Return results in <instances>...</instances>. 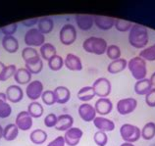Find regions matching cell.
Wrapping results in <instances>:
<instances>
[{
    "label": "cell",
    "mask_w": 155,
    "mask_h": 146,
    "mask_svg": "<svg viewBox=\"0 0 155 146\" xmlns=\"http://www.w3.org/2000/svg\"><path fill=\"white\" fill-rule=\"evenodd\" d=\"M91 86L95 92V95L98 96L99 98H107V96L110 95L112 90L111 82L106 78L97 79Z\"/></svg>",
    "instance_id": "cell-7"
},
{
    "label": "cell",
    "mask_w": 155,
    "mask_h": 146,
    "mask_svg": "<svg viewBox=\"0 0 155 146\" xmlns=\"http://www.w3.org/2000/svg\"><path fill=\"white\" fill-rule=\"evenodd\" d=\"M47 132L43 131L41 128H36L35 131H32L30 135V140L34 144L36 145H41L47 140Z\"/></svg>",
    "instance_id": "cell-28"
},
{
    "label": "cell",
    "mask_w": 155,
    "mask_h": 146,
    "mask_svg": "<svg viewBox=\"0 0 155 146\" xmlns=\"http://www.w3.org/2000/svg\"><path fill=\"white\" fill-rule=\"evenodd\" d=\"M40 98H41L42 102L45 105H47V106H51V105L56 103L54 91L53 90H44Z\"/></svg>",
    "instance_id": "cell-40"
},
{
    "label": "cell",
    "mask_w": 155,
    "mask_h": 146,
    "mask_svg": "<svg viewBox=\"0 0 155 146\" xmlns=\"http://www.w3.org/2000/svg\"><path fill=\"white\" fill-rule=\"evenodd\" d=\"M77 96H78V99L83 101L84 103H88V101L92 100L96 95H95V92L93 90L92 86H87L81 87L80 90L78 91Z\"/></svg>",
    "instance_id": "cell-27"
},
{
    "label": "cell",
    "mask_w": 155,
    "mask_h": 146,
    "mask_svg": "<svg viewBox=\"0 0 155 146\" xmlns=\"http://www.w3.org/2000/svg\"><path fill=\"white\" fill-rule=\"evenodd\" d=\"M53 91H54L56 103L58 104H66L71 98V91L66 86H57Z\"/></svg>",
    "instance_id": "cell-20"
},
{
    "label": "cell",
    "mask_w": 155,
    "mask_h": 146,
    "mask_svg": "<svg viewBox=\"0 0 155 146\" xmlns=\"http://www.w3.org/2000/svg\"><path fill=\"white\" fill-rule=\"evenodd\" d=\"M5 94L7 100L12 103H18L24 98V91L20 86H10L6 88Z\"/></svg>",
    "instance_id": "cell-16"
},
{
    "label": "cell",
    "mask_w": 155,
    "mask_h": 146,
    "mask_svg": "<svg viewBox=\"0 0 155 146\" xmlns=\"http://www.w3.org/2000/svg\"><path fill=\"white\" fill-rule=\"evenodd\" d=\"M64 66L68 70L80 72L83 70V63L79 56H77L74 53H68L64 59Z\"/></svg>",
    "instance_id": "cell-14"
},
{
    "label": "cell",
    "mask_w": 155,
    "mask_h": 146,
    "mask_svg": "<svg viewBox=\"0 0 155 146\" xmlns=\"http://www.w3.org/2000/svg\"><path fill=\"white\" fill-rule=\"evenodd\" d=\"M78 32L76 27L72 24H66L64 25L59 31V39L64 45H72L76 41Z\"/></svg>",
    "instance_id": "cell-6"
},
{
    "label": "cell",
    "mask_w": 155,
    "mask_h": 146,
    "mask_svg": "<svg viewBox=\"0 0 155 146\" xmlns=\"http://www.w3.org/2000/svg\"><path fill=\"white\" fill-rule=\"evenodd\" d=\"M4 68H5V65H4V63L0 62V74H1V72H2V70H3Z\"/></svg>",
    "instance_id": "cell-48"
},
{
    "label": "cell",
    "mask_w": 155,
    "mask_h": 146,
    "mask_svg": "<svg viewBox=\"0 0 155 146\" xmlns=\"http://www.w3.org/2000/svg\"><path fill=\"white\" fill-rule=\"evenodd\" d=\"M32 119L34 118L28 114V111H21L16 117L15 124L20 131H27L28 129H31L32 127V124H34Z\"/></svg>",
    "instance_id": "cell-12"
},
{
    "label": "cell",
    "mask_w": 155,
    "mask_h": 146,
    "mask_svg": "<svg viewBox=\"0 0 155 146\" xmlns=\"http://www.w3.org/2000/svg\"><path fill=\"white\" fill-rule=\"evenodd\" d=\"M133 25L134 24L132 22L127 21V20H122V19H115V23H114L115 29L120 32L130 31Z\"/></svg>",
    "instance_id": "cell-36"
},
{
    "label": "cell",
    "mask_w": 155,
    "mask_h": 146,
    "mask_svg": "<svg viewBox=\"0 0 155 146\" xmlns=\"http://www.w3.org/2000/svg\"><path fill=\"white\" fill-rule=\"evenodd\" d=\"M65 145H66V143H65L64 136L62 135L57 136L56 138H54L47 144V146H65Z\"/></svg>",
    "instance_id": "cell-45"
},
{
    "label": "cell",
    "mask_w": 155,
    "mask_h": 146,
    "mask_svg": "<svg viewBox=\"0 0 155 146\" xmlns=\"http://www.w3.org/2000/svg\"><path fill=\"white\" fill-rule=\"evenodd\" d=\"M17 28H18L17 23H12L5 27H2L1 31L3 32L4 36H12L17 31Z\"/></svg>",
    "instance_id": "cell-42"
},
{
    "label": "cell",
    "mask_w": 155,
    "mask_h": 146,
    "mask_svg": "<svg viewBox=\"0 0 155 146\" xmlns=\"http://www.w3.org/2000/svg\"><path fill=\"white\" fill-rule=\"evenodd\" d=\"M149 41L148 31L144 26L134 24L129 31V43L137 49H144Z\"/></svg>",
    "instance_id": "cell-1"
},
{
    "label": "cell",
    "mask_w": 155,
    "mask_h": 146,
    "mask_svg": "<svg viewBox=\"0 0 155 146\" xmlns=\"http://www.w3.org/2000/svg\"><path fill=\"white\" fill-rule=\"evenodd\" d=\"M93 140L97 146H106L108 143V135L104 131H97L93 135Z\"/></svg>",
    "instance_id": "cell-39"
},
{
    "label": "cell",
    "mask_w": 155,
    "mask_h": 146,
    "mask_svg": "<svg viewBox=\"0 0 155 146\" xmlns=\"http://www.w3.org/2000/svg\"><path fill=\"white\" fill-rule=\"evenodd\" d=\"M78 113H79V116L84 122H87V123H91L93 122V120L96 118V111L94 109V106H92L91 104L89 103H83L79 106L78 109Z\"/></svg>",
    "instance_id": "cell-11"
},
{
    "label": "cell",
    "mask_w": 155,
    "mask_h": 146,
    "mask_svg": "<svg viewBox=\"0 0 155 146\" xmlns=\"http://www.w3.org/2000/svg\"><path fill=\"white\" fill-rule=\"evenodd\" d=\"M24 41L28 47L42 46L45 43V35L40 32L38 28H31L28 30L24 36Z\"/></svg>",
    "instance_id": "cell-5"
},
{
    "label": "cell",
    "mask_w": 155,
    "mask_h": 146,
    "mask_svg": "<svg viewBox=\"0 0 155 146\" xmlns=\"http://www.w3.org/2000/svg\"><path fill=\"white\" fill-rule=\"evenodd\" d=\"M56 52H57L56 47L53 45L52 43H49V42H45L42 46H40V49H39L40 57L46 61L51 59L53 56H55L57 54Z\"/></svg>",
    "instance_id": "cell-30"
},
{
    "label": "cell",
    "mask_w": 155,
    "mask_h": 146,
    "mask_svg": "<svg viewBox=\"0 0 155 146\" xmlns=\"http://www.w3.org/2000/svg\"><path fill=\"white\" fill-rule=\"evenodd\" d=\"M31 76L32 75L26 68H20L17 69V71L15 73L14 79L20 86H25V84H28L31 82Z\"/></svg>",
    "instance_id": "cell-22"
},
{
    "label": "cell",
    "mask_w": 155,
    "mask_h": 146,
    "mask_svg": "<svg viewBox=\"0 0 155 146\" xmlns=\"http://www.w3.org/2000/svg\"><path fill=\"white\" fill-rule=\"evenodd\" d=\"M83 135H84V131L80 128L72 127L67 131H65L64 135L65 143L68 146H77L80 143Z\"/></svg>",
    "instance_id": "cell-10"
},
{
    "label": "cell",
    "mask_w": 155,
    "mask_h": 146,
    "mask_svg": "<svg viewBox=\"0 0 155 146\" xmlns=\"http://www.w3.org/2000/svg\"><path fill=\"white\" fill-rule=\"evenodd\" d=\"M7 97L4 92H0V118L5 119L10 117L12 113V108L10 104L7 102Z\"/></svg>",
    "instance_id": "cell-31"
},
{
    "label": "cell",
    "mask_w": 155,
    "mask_h": 146,
    "mask_svg": "<svg viewBox=\"0 0 155 146\" xmlns=\"http://www.w3.org/2000/svg\"><path fill=\"white\" fill-rule=\"evenodd\" d=\"M74 125V118L69 114H61L58 116L57 124L55 128L59 131H67L69 128H71Z\"/></svg>",
    "instance_id": "cell-18"
},
{
    "label": "cell",
    "mask_w": 155,
    "mask_h": 146,
    "mask_svg": "<svg viewBox=\"0 0 155 146\" xmlns=\"http://www.w3.org/2000/svg\"><path fill=\"white\" fill-rule=\"evenodd\" d=\"M38 18H34V19H28V20H24V21L22 22V24L25 27H28V28H30V27H32V26H35V24L38 25Z\"/></svg>",
    "instance_id": "cell-46"
},
{
    "label": "cell",
    "mask_w": 155,
    "mask_h": 146,
    "mask_svg": "<svg viewBox=\"0 0 155 146\" xmlns=\"http://www.w3.org/2000/svg\"><path fill=\"white\" fill-rule=\"evenodd\" d=\"M57 119H58V116H56L54 113H50V114L46 115V117L44 118V125L47 128H55L57 124Z\"/></svg>",
    "instance_id": "cell-43"
},
{
    "label": "cell",
    "mask_w": 155,
    "mask_h": 146,
    "mask_svg": "<svg viewBox=\"0 0 155 146\" xmlns=\"http://www.w3.org/2000/svg\"><path fill=\"white\" fill-rule=\"evenodd\" d=\"M138 56L145 61H148V62L155 61V43L152 44L151 46L145 47L144 49H142L140 52V55Z\"/></svg>",
    "instance_id": "cell-34"
},
{
    "label": "cell",
    "mask_w": 155,
    "mask_h": 146,
    "mask_svg": "<svg viewBox=\"0 0 155 146\" xmlns=\"http://www.w3.org/2000/svg\"><path fill=\"white\" fill-rule=\"evenodd\" d=\"M96 114L100 116H107L113 110V103L109 98H99L94 104Z\"/></svg>",
    "instance_id": "cell-15"
},
{
    "label": "cell",
    "mask_w": 155,
    "mask_h": 146,
    "mask_svg": "<svg viewBox=\"0 0 155 146\" xmlns=\"http://www.w3.org/2000/svg\"><path fill=\"white\" fill-rule=\"evenodd\" d=\"M145 103L147 106L151 108L155 107V87H153L151 90L145 95Z\"/></svg>",
    "instance_id": "cell-44"
},
{
    "label": "cell",
    "mask_w": 155,
    "mask_h": 146,
    "mask_svg": "<svg viewBox=\"0 0 155 146\" xmlns=\"http://www.w3.org/2000/svg\"><path fill=\"white\" fill-rule=\"evenodd\" d=\"M115 19L107 16H94V25L101 31H109L114 28Z\"/></svg>",
    "instance_id": "cell-19"
},
{
    "label": "cell",
    "mask_w": 155,
    "mask_h": 146,
    "mask_svg": "<svg viewBox=\"0 0 155 146\" xmlns=\"http://www.w3.org/2000/svg\"><path fill=\"white\" fill-rule=\"evenodd\" d=\"M54 29V22L49 17H43L38 20V30L42 34H48Z\"/></svg>",
    "instance_id": "cell-26"
},
{
    "label": "cell",
    "mask_w": 155,
    "mask_h": 146,
    "mask_svg": "<svg viewBox=\"0 0 155 146\" xmlns=\"http://www.w3.org/2000/svg\"><path fill=\"white\" fill-rule=\"evenodd\" d=\"M22 58L24 59L26 64H32L39 61L40 54H38V50L34 47H25L22 51Z\"/></svg>",
    "instance_id": "cell-21"
},
{
    "label": "cell",
    "mask_w": 155,
    "mask_h": 146,
    "mask_svg": "<svg viewBox=\"0 0 155 146\" xmlns=\"http://www.w3.org/2000/svg\"><path fill=\"white\" fill-rule=\"evenodd\" d=\"M25 68L31 73V75H38V74H39V73L42 71V69H43V62H42V60L40 59L39 61H38V62H35V63L26 64Z\"/></svg>",
    "instance_id": "cell-41"
},
{
    "label": "cell",
    "mask_w": 155,
    "mask_h": 146,
    "mask_svg": "<svg viewBox=\"0 0 155 146\" xmlns=\"http://www.w3.org/2000/svg\"><path fill=\"white\" fill-rule=\"evenodd\" d=\"M127 67H128V61L124 58H120L110 62L107 66V71L109 74L115 75L123 72Z\"/></svg>",
    "instance_id": "cell-23"
},
{
    "label": "cell",
    "mask_w": 155,
    "mask_h": 146,
    "mask_svg": "<svg viewBox=\"0 0 155 146\" xmlns=\"http://www.w3.org/2000/svg\"><path fill=\"white\" fill-rule=\"evenodd\" d=\"M108 47L107 41L98 36H89L83 42V48L85 52L94 55H103Z\"/></svg>",
    "instance_id": "cell-2"
},
{
    "label": "cell",
    "mask_w": 155,
    "mask_h": 146,
    "mask_svg": "<svg viewBox=\"0 0 155 146\" xmlns=\"http://www.w3.org/2000/svg\"><path fill=\"white\" fill-rule=\"evenodd\" d=\"M19 131L16 124H8L3 128V138L6 141H13L18 137Z\"/></svg>",
    "instance_id": "cell-29"
},
{
    "label": "cell",
    "mask_w": 155,
    "mask_h": 146,
    "mask_svg": "<svg viewBox=\"0 0 155 146\" xmlns=\"http://www.w3.org/2000/svg\"><path fill=\"white\" fill-rule=\"evenodd\" d=\"M153 88L151 83H150V79L145 78L143 79L140 80H137L136 84H134V92L137 93V95H146L147 93Z\"/></svg>",
    "instance_id": "cell-25"
},
{
    "label": "cell",
    "mask_w": 155,
    "mask_h": 146,
    "mask_svg": "<svg viewBox=\"0 0 155 146\" xmlns=\"http://www.w3.org/2000/svg\"><path fill=\"white\" fill-rule=\"evenodd\" d=\"M93 125L94 127L98 129V131H104V132H109V131H113L115 129V123L110 120L107 119L105 117H96L94 120H93Z\"/></svg>",
    "instance_id": "cell-17"
},
{
    "label": "cell",
    "mask_w": 155,
    "mask_h": 146,
    "mask_svg": "<svg viewBox=\"0 0 155 146\" xmlns=\"http://www.w3.org/2000/svg\"><path fill=\"white\" fill-rule=\"evenodd\" d=\"M47 62H48V67H49V69L52 71H59L64 66V59L58 54L53 56V57L48 60Z\"/></svg>",
    "instance_id": "cell-35"
},
{
    "label": "cell",
    "mask_w": 155,
    "mask_h": 146,
    "mask_svg": "<svg viewBox=\"0 0 155 146\" xmlns=\"http://www.w3.org/2000/svg\"><path fill=\"white\" fill-rule=\"evenodd\" d=\"M16 71H17V67L13 64L5 66L0 74V82H5V80L9 79L11 76H14Z\"/></svg>",
    "instance_id": "cell-37"
},
{
    "label": "cell",
    "mask_w": 155,
    "mask_h": 146,
    "mask_svg": "<svg viewBox=\"0 0 155 146\" xmlns=\"http://www.w3.org/2000/svg\"><path fill=\"white\" fill-rule=\"evenodd\" d=\"M137 107V101L133 97L120 99L117 102V112L122 116L129 115L133 113Z\"/></svg>",
    "instance_id": "cell-8"
},
{
    "label": "cell",
    "mask_w": 155,
    "mask_h": 146,
    "mask_svg": "<svg viewBox=\"0 0 155 146\" xmlns=\"http://www.w3.org/2000/svg\"><path fill=\"white\" fill-rule=\"evenodd\" d=\"M27 111L32 118H40L44 113V108L41 103L38 102V101H32L28 104Z\"/></svg>",
    "instance_id": "cell-32"
},
{
    "label": "cell",
    "mask_w": 155,
    "mask_h": 146,
    "mask_svg": "<svg viewBox=\"0 0 155 146\" xmlns=\"http://www.w3.org/2000/svg\"><path fill=\"white\" fill-rule=\"evenodd\" d=\"M2 46L4 50L8 53H16L19 49V41L14 35L12 36H4L2 38Z\"/></svg>",
    "instance_id": "cell-24"
},
{
    "label": "cell",
    "mask_w": 155,
    "mask_h": 146,
    "mask_svg": "<svg viewBox=\"0 0 155 146\" xmlns=\"http://www.w3.org/2000/svg\"><path fill=\"white\" fill-rule=\"evenodd\" d=\"M43 84L40 80H31L26 87V94L28 99L35 101L40 98L43 93Z\"/></svg>",
    "instance_id": "cell-9"
},
{
    "label": "cell",
    "mask_w": 155,
    "mask_h": 146,
    "mask_svg": "<svg viewBox=\"0 0 155 146\" xmlns=\"http://www.w3.org/2000/svg\"><path fill=\"white\" fill-rule=\"evenodd\" d=\"M149 79H150V83H151V84H152V86L155 87V72L151 75V76L149 78Z\"/></svg>",
    "instance_id": "cell-47"
},
{
    "label": "cell",
    "mask_w": 155,
    "mask_h": 146,
    "mask_svg": "<svg viewBox=\"0 0 155 146\" xmlns=\"http://www.w3.org/2000/svg\"><path fill=\"white\" fill-rule=\"evenodd\" d=\"M78 28L81 31H87L92 29L94 25V16L89 14H79L75 17Z\"/></svg>",
    "instance_id": "cell-13"
},
{
    "label": "cell",
    "mask_w": 155,
    "mask_h": 146,
    "mask_svg": "<svg viewBox=\"0 0 155 146\" xmlns=\"http://www.w3.org/2000/svg\"><path fill=\"white\" fill-rule=\"evenodd\" d=\"M3 137V128H2V125H0V139H1Z\"/></svg>",
    "instance_id": "cell-50"
},
{
    "label": "cell",
    "mask_w": 155,
    "mask_h": 146,
    "mask_svg": "<svg viewBox=\"0 0 155 146\" xmlns=\"http://www.w3.org/2000/svg\"><path fill=\"white\" fill-rule=\"evenodd\" d=\"M106 55L110 60H117L121 58V49L120 47L116 45V44H112V45H108L107 49H106Z\"/></svg>",
    "instance_id": "cell-38"
},
{
    "label": "cell",
    "mask_w": 155,
    "mask_h": 146,
    "mask_svg": "<svg viewBox=\"0 0 155 146\" xmlns=\"http://www.w3.org/2000/svg\"><path fill=\"white\" fill-rule=\"evenodd\" d=\"M128 69L132 74L133 78L137 80H140L146 78L147 75V65L146 61L140 56L134 57L128 61Z\"/></svg>",
    "instance_id": "cell-3"
},
{
    "label": "cell",
    "mask_w": 155,
    "mask_h": 146,
    "mask_svg": "<svg viewBox=\"0 0 155 146\" xmlns=\"http://www.w3.org/2000/svg\"><path fill=\"white\" fill-rule=\"evenodd\" d=\"M155 136V123L148 122L141 129V137L144 140H151Z\"/></svg>",
    "instance_id": "cell-33"
},
{
    "label": "cell",
    "mask_w": 155,
    "mask_h": 146,
    "mask_svg": "<svg viewBox=\"0 0 155 146\" xmlns=\"http://www.w3.org/2000/svg\"><path fill=\"white\" fill-rule=\"evenodd\" d=\"M120 135L124 142L134 143L141 137V131L134 125L124 124L120 128Z\"/></svg>",
    "instance_id": "cell-4"
},
{
    "label": "cell",
    "mask_w": 155,
    "mask_h": 146,
    "mask_svg": "<svg viewBox=\"0 0 155 146\" xmlns=\"http://www.w3.org/2000/svg\"><path fill=\"white\" fill-rule=\"evenodd\" d=\"M120 146H134V143H128V142H124V143H122Z\"/></svg>",
    "instance_id": "cell-49"
}]
</instances>
